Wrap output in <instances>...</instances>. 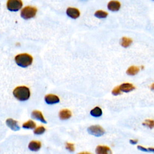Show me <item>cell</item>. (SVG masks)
I'll list each match as a JSON object with an SVG mask.
<instances>
[{"label": "cell", "mask_w": 154, "mask_h": 154, "mask_svg": "<svg viewBox=\"0 0 154 154\" xmlns=\"http://www.w3.org/2000/svg\"><path fill=\"white\" fill-rule=\"evenodd\" d=\"M36 127V125L35 123L32 120H30L27 122H26L25 123L22 125V127L25 129H35Z\"/></svg>", "instance_id": "obj_16"}, {"label": "cell", "mask_w": 154, "mask_h": 154, "mask_svg": "<svg viewBox=\"0 0 154 154\" xmlns=\"http://www.w3.org/2000/svg\"><path fill=\"white\" fill-rule=\"evenodd\" d=\"M132 42V40L130 38L123 37L121 40V45L122 47H124L125 48H127L129 47V46L131 45Z\"/></svg>", "instance_id": "obj_18"}, {"label": "cell", "mask_w": 154, "mask_h": 154, "mask_svg": "<svg viewBox=\"0 0 154 154\" xmlns=\"http://www.w3.org/2000/svg\"><path fill=\"white\" fill-rule=\"evenodd\" d=\"M15 61L17 64L22 67L27 68L32 64L33 57L28 54H21L15 57Z\"/></svg>", "instance_id": "obj_2"}, {"label": "cell", "mask_w": 154, "mask_h": 154, "mask_svg": "<svg viewBox=\"0 0 154 154\" xmlns=\"http://www.w3.org/2000/svg\"><path fill=\"white\" fill-rule=\"evenodd\" d=\"M90 114L95 117H99L102 114V111L99 107H96L90 112Z\"/></svg>", "instance_id": "obj_15"}, {"label": "cell", "mask_w": 154, "mask_h": 154, "mask_svg": "<svg viewBox=\"0 0 154 154\" xmlns=\"http://www.w3.org/2000/svg\"><path fill=\"white\" fill-rule=\"evenodd\" d=\"M72 116V113L69 110L63 109L59 113V117L61 120H68Z\"/></svg>", "instance_id": "obj_12"}, {"label": "cell", "mask_w": 154, "mask_h": 154, "mask_svg": "<svg viewBox=\"0 0 154 154\" xmlns=\"http://www.w3.org/2000/svg\"><path fill=\"white\" fill-rule=\"evenodd\" d=\"M37 9L32 6H27L24 7L21 13V17L25 19H29L34 18L37 13Z\"/></svg>", "instance_id": "obj_3"}, {"label": "cell", "mask_w": 154, "mask_h": 154, "mask_svg": "<svg viewBox=\"0 0 154 154\" xmlns=\"http://www.w3.org/2000/svg\"><path fill=\"white\" fill-rule=\"evenodd\" d=\"M120 8V3L117 1H111L108 4V9L113 12L118 11Z\"/></svg>", "instance_id": "obj_14"}, {"label": "cell", "mask_w": 154, "mask_h": 154, "mask_svg": "<svg viewBox=\"0 0 154 154\" xmlns=\"http://www.w3.org/2000/svg\"><path fill=\"white\" fill-rule=\"evenodd\" d=\"M66 148L70 152H73L75 150V147L74 145L70 143H66Z\"/></svg>", "instance_id": "obj_22"}, {"label": "cell", "mask_w": 154, "mask_h": 154, "mask_svg": "<svg viewBox=\"0 0 154 154\" xmlns=\"http://www.w3.org/2000/svg\"><path fill=\"white\" fill-rule=\"evenodd\" d=\"M7 125L13 131H19L20 130V127L18 124V122L12 119H8L6 120Z\"/></svg>", "instance_id": "obj_9"}, {"label": "cell", "mask_w": 154, "mask_h": 154, "mask_svg": "<svg viewBox=\"0 0 154 154\" xmlns=\"http://www.w3.org/2000/svg\"><path fill=\"white\" fill-rule=\"evenodd\" d=\"M13 94L18 100L25 101L30 98V91L26 86H19L14 89Z\"/></svg>", "instance_id": "obj_1"}, {"label": "cell", "mask_w": 154, "mask_h": 154, "mask_svg": "<svg viewBox=\"0 0 154 154\" xmlns=\"http://www.w3.org/2000/svg\"><path fill=\"white\" fill-rule=\"evenodd\" d=\"M119 87L121 91L126 92V93L131 91L135 89V87L130 83H123L120 86H119Z\"/></svg>", "instance_id": "obj_10"}, {"label": "cell", "mask_w": 154, "mask_h": 154, "mask_svg": "<svg viewBox=\"0 0 154 154\" xmlns=\"http://www.w3.org/2000/svg\"><path fill=\"white\" fill-rule=\"evenodd\" d=\"M32 117L33 119H35L36 120H40V122L44 123V124H47V121L45 120L42 113L41 112L38 110H35L32 113Z\"/></svg>", "instance_id": "obj_11"}, {"label": "cell", "mask_w": 154, "mask_h": 154, "mask_svg": "<svg viewBox=\"0 0 154 154\" xmlns=\"http://www.w3.org/2000/svg\"><path fill=\"white\" fill-rule=\"evenodd\" d=\"M22 7L21 0H8L7 7L8 10L12 12H17L20 10Z\"/></svg>", "instance_id": "obj_4"}, {"label": "cell", "mask_w": 154, "mask_h": 154, "mask_svg": "<svg viewBox=\"0 0 154 154\" xmlns=\"http://www.w3.org/2000/svg\"><path fill=\"white\" fill-rule=\"evenodd\" d=\"M121 94V91L119 87V86L115 87L113 90H112V94L113 95H115V96H117V95H119Z\"/></svg>", "instance_id": "obj_23"}, {"label": "cell", "mask_w": 154, "mask_h": 154, "mask_svg": "<svg viewBox=\"0 0 154 154\" xmlns=\"http://www.w3.org/2000/svg\"><path fill=\"white\" fill-rule=\"evenodd\" d=\"M143 125H145L148 127H149L150 128H153L154 126V123L152 120H146L143 124Z\"/></svg>", "instance_id": "obj_21"}, {"label": "cell", "mask_w": 154, "mask_h": 154, "mask_svg": "<svg viewBox=\"0 0 154 154\" xmlns=\"http://www.w3.org/2000/svg\"><path fill=\"white\" fill-rule=\"evenodd\" d=\"M130 143L132 145H135L138 143V140H131Z\"/></svg>", "instance_id": "obj_25"}, {"label": "cell", "mask_w": 154, "mask_h": 154, "mask_svg": "<svg viewBox=\"0 0 154 154\" xmlns=\"http://www.w3.org/2000/svg\"><path fill=\"white\" fill-rule=\"evenodd\" d=\"M140 71V68L137 66H132L127 71V73L129 75H135Z\"/></svg>", "instance_id": "obj_17"}, {"label": "cell", "mask_w": 154, "mask_h": 154, "mask_svg": "<svg viewBox=\"0 0 154 154\" xmlns=\"http://www.w3.org/2000/svg\"><path fill=\"white\" fill-rule=\"evenodd\" d=\"M137 148L140 150H142V151H144V152H148V151H151V152H153V148H149V149H146L142 146H137Z\"/></svg>", "instance_id": "obj_24"}, {"label": "cell", "mask_w": 154, "mask_h": 154, "mask_svg": "<svg viewBox=\"0 0 154 154\" xmlns=\"http://www.w3.org/2000/svg\"><path fill=\"white\" fill-rule=\"evenodd\" d=\"M66 14L70 18L72 19H76L80 17V12L78 9L76 8L69 7L66 10Z\"/></svg>", "instance_id": "obj_6"}, {"label": "cell", "mask_w": 154, "mask_h": 154, "mask_svg": "<svg viewBox=\"0 0 154 154\" xmlns=\"http://www.w3.org/2000/svg\"><path fill=\"white\" fill-rule=\"evenodd\" d=\"M78 154H91L90 153H89V152H81V153H80Z\"/></svg>", "instance_id": "obj_26"}, {"label": "cell", "mask_w": 154, "mask_h": 154, "mask_svg": "<svg viewBox=\"0 0 154 154\" xmlns=\"http://www.w3.org/2000/svg\"><path fill=\"white\" fill-rule=\"evenodd\" d=\"M41 148V143L39 141H32L28 145V148L30 150L37 152Z\"/></svg>", "instance_id": "obj_13"}, {"label": "cell", "mask_w": 154, "mask_h": 154, "mask_svg": "<svg viewBox=\"0 0 154 154\" xmlns=\"http://www.w3.org/2000/svg\"><path fill=\"white\" fill-rule=\"evenodd\" d=\"M87 131L90 134L96 137H101L105 134V130L99 125H93L89 127Z\"/></svg>", "instance_id": "obj_5"}, {"label": "cell", "mask_w": 154, "mask_h": 154, "mask_svg": "<svg viewBox=\"0 0 154 154\" xmlns=\"http://www.w3.org/2000/svg\"><path fill=\"white\" fill-rule=\"evenodd\" d=\"M96 154H112L111 149L106 146H98L96 148Z\"/></svg>", "instance_id": "obj_7"}, {"label": "cell", "mask_w": 154, "mask_h": 154, "mask_svg": "<svg viewBox=\"0 0 154 154\" xmlns=\"http://www.w3.org/2000/svg\"><path fill=\"white\" fill-rule=\"evenodd\" d=\"M45 131H46V130H45V127L40 126L35 129V130L34 131V133L36 135H41V134H43L45 132Z\"/></svg>", "instance_id": "obj_20"}, {"label": "cell", "mask_w": 154, "mask_h": 154, "mask_svg": "<svg viewBox=\"0 0 154 154\" xmlns=\"http://www.w3.org/2000/svg\"><path fill=\"white\" fill-rule=\"evenodd\" d=\"M95 16L98 18H105L108 16V13L102 10H98L95 12Z\"/></svg>", "instance_id": "obj_19"}, {"label": "cell", "mask_w": 154, "mask_h": 154, "mask_svg": "<svg viewBox=\"0 0 154 154\" xmlns=\"http://www.w3.org/2000/svg\"><path fill=\"white\" fill-rule=\"evenodd\" d=\"M45 102H47L48 104H54L58 103L60 102L59 98L54 95H47L45 97Z\"/></svg>", "instance_id": "obj_8"}]
</instances>
